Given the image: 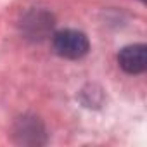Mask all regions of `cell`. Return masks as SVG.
Segmentation results:
<instances>
[{
	"mask_svg": "<svg viewBox=\"0 0 147 147\" xmlns=\"http://www.w3.org/2000/svg\"><path fill=\"white\" fill-rule=\"evenodd\" d=\"M52 45H54V50H55L57 55H61L64 59H71V61L85 57L90 50L88 36L83 31H78V30H61V31H57L52 38Z\"/></svg>",
	"mask_w": 147,
	"mask_h": 147,
	"instance_id": "obj_1",
	"label": "cell"
},
{
	"mask_svg": "<svg viewBox=\"0 0 147 147\" xmlns=\"http://www.w3.org/2000/svg\"><path fill=\"white\" fill-rule=\"evenodd\" d=\"M118 64L128 75H140L147 67V47L144 43L126 45L118 54Z\"/></svg>",
	"mask_w": 147,
	"mask_h": 147,
	"instance_id": "obj_2",
	"label": "cell"
},
{
	"mask_svg": "<svg viewBox=\"0 0 147 147\" xmlns=\"http://www.w3.org/2000/svg\"><path fill=\"white\" fill-rule=\"evenodd\" d=\"M14 135L19 144H45V128L42 121L35 116H23L18 119Z\"/></svg>",
	"mask_w": 147,
	"mask_h": 147,
	"instance_id": "obj_3",
	"label": "cell"
},
{
	"mask_svg": "<svg viewBox=\"0 0 147 147\" xmlns=\"http://www.w3.org/2000/svg\"><path fill=\"white\" fill-rule=\"evenodd\" d=\"M142 2H144V0H142Z\"/></svg>",
	"mask_w": 147,
	"mask_h": 147,
	"instance_id": "obj_4",
	"label": "cell"
}]
</instances>
